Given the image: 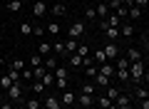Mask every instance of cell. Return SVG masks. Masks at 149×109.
<instances>
[{
    "instance_id": "1",
    "label": "cell",
    "mask_w": 149,
    "mask_h": 109,
    "mask_svg": "<svg viewBox=\"0 0 149 109\" xmlns=\"http://www.w3.org/2000/svg\"><path fill=\"white\" fill-rule=\"evenodd\" d=\"M102 52H104L107 62H114V60L122 55V50H119V42H107V45L102 47Z\"/></svg>"
},
{
    "instance_id": "2",
    "label": "cell",
    "mask_w": 149,
    "mask_h": 109,
    "mask_svg": "<svg viewBox=\"0 0 149 109\" xmlns=\"http://www.w3.org/2000/svg\"><path fill=\"white\" fill-rule=\"evenodd\" d=\"M82 35H85V22L82 20H72V25H70V30H67V37L70 40H80Z\"/></svg>"
},
{
    "instance_id": "3",
    "label": "cell",
    "mask_w": 149,
    "mask_h": 109,
    "mask_svg": "<svg viewBox=\"0 0 149 109\" xmlns=\"http://www.w3.org/2000/svg\"><path fill=\"white\" fill-rule=\"evenodd\" d=\"M60 104H62L65 109L74 107V104H77V92H70V89H65V92H62V97H60Z\"/></svg>"
},
{
    "instance_id": "4",
    "label": "cell",
    "mask_w": 149,
    "mask_h": 109,
    "mask_svg": "<svg viewBox=\"0 0 149 109\" xmlns=\"http://www.w3.org/2000/svg\"><path fill=\"white\" fill-rule=\"evenodd\" d=\"M47 3H45V0H35V3H32V17H45L47 15Z\"/></svg>"
},
{
    "instance_id": "5",
    "label": "cell",
    "mask_w": 149,
    "mask_h": 109,
    "mask_svg": "<svg viewBox=\"0 0 149 109\" xmlns=\"http://www.w3.org/2000/svg\"><path fill=\"white\" fill-rule=\"evenodd\" d=\"M137 35V27H134V22L124 20L122 25H119V37H134Z\"/></svg>"
},
{
    "instance_id": "6",
    "label": "cell",
    "mask_w": 149,
    "mask_h": 109,
    "mask_svg": "<svg viewBox=\"0 0 149 109\" xmlns=\"http://www.w3.org/2000/svg\"><path fill=\"white\" fill-rule=\"evenodd\" d=\"M114 107H117V109H132V97L124 94V92H119L117 99H114Z\"/></svg>"
},
{
    "instance_id": "7",
    "label": "cell",
    "mask_w": 149,
    "mask_h": 109,
    "mask_svg": "<svg viewBox=\"0 0 149 109\" xmlns=\"http://www.w3.org/2000/svg\"><path fill=\"white\" fill-rule=\"evenodd\" d=\"M122 55L129 60V62H137V60H144V55H142V50H139V47H127V50H124Z\"/></svg>"
},
{
    "instance_id": "8",
    "label": "cell",
    "mask_w": 149,
    "mask_h": 109,
    "mask_svg": "<svg viewBox=\"0 0 149 109\" xmlns=\"http://www.w3.org/2000/svg\"><path fill=\"white\" fill-rule=\"evenodd\" d=\"M47 15H52V17H62V15H67V5H65V3H55V5L47 10Z\"/></svg>"
},
{
    "instance_id": "9",
    "label": "cell",
    "mask_w": 149,
    "mask_h": 109,
    "mask_svg": "<svg viewBox=\"0 0 149 109\" xmlns=\"http://www.w3.org/2000/svg\"><path fill=\"white\" fill-rule=\"evenodd\" d=\"M25 89H30L32 94H42L47 87H45V84L40 82V79H32V82H27V84H25Z\"/></svg>"
},
{
    "instance_id": "10",
    "label": "cell",
    "mask_w": 149,
    "mask_h": 109,
    "mask_svg": "<svg viewBox=\"0 0 149 109\" xmlns=\"http://www.w3.org/2000/svg\"><path fill=\"white\" fill-rule=\"evenodd\" d=\"M132 97L137 99V102H139V99H147V97H149V89H147V84H137V87L132 89Z\"/></svg>"
},
{
    "instance_id": "11",
    "label": "cell",
    "mask_w": 149,
    "mask_h": 109,
    "mask_svg": "<svg viewBox=\"0 0 149 109\" xmlns=\"http://www.w3.org/2000/svg\"><path fill=\"white\" fill-rule=\"evenodd\" d=\"M77 104H80L82 109H90L92 104H95V97H90V94H80V92H77Z\"/></svg>"
},
{
    "instance_id": "12",
    "label": "cell",
    "mask_w": 149,
    "mask_h": 109,
    "mask_svg": "<svg viewBox=\"0 0 149 109\" xmlns=\"http://www.w3.org/2000/svg\"><path fill=\"white\" fill-rule=\"evenodd\" d=\"M42 67L47 69V72H55V69L60 67V65H57V57H55V55H47V57L42 60Z\"/></svg>"
},
{
    "instance_id": "13",
    "label": "cell",
    "mask_w": 149,
    "mask_h": 109,
    "mask_svg": "<svg viewBox=\"0 0 149 109\" xmlns=\"http://www.w3.org/2000/svg\"><path fill=\"white\" fill-rule=\"evenodd\" d=\"M122 92V87H119V84H109V87H104V97L107 99H112V102H114V99H117V94Z\"/></svg>"
},
{
    "instance_id": "14",
    "label": "cell",
    "mask_w": 149,
    "mask_h": 109,
    "mask_svg": "<svg viewBox=\"0 0 149 109\" xmlns=\"http://www.w3.org/2000/svg\"><path fill=\"white\" fill-rule=\"evenodd\" d=\"M90 57H92V62H95L97 67L107 62V57H104V52H102V47H100V50H95V52H90Z\"/></svg>"
},
{
    "instance_id": "15",
    "label": "cell",
    "mask_w": 149,
    "mask_h": 109,
    "mask_svg": "<svg viewBox=\"0 0 149 109\" xmlns=\"http://www.w3.org/2000/svg\"><path fill=\"white\" fill-rule=\"evenodd\" d=\"M144 17V10H139V8H127V20H142Z\"/></svg>"
},
{
    "instance_id": "16",
    "label": "cell",
    "mask_w": 149,
    "mask_h": 109,
    "mask_svg": "<svg viewBox=\"0 0 149 109\" xmlns=\"http://www.w3.org/2000/svg\"><path fill=\"white\" fill-rule=\"evenodd\" d=\"M102 32L107 35V40H109V42H117L119 40V27H104Z\"/></svg>"
},
{
    "instance_id": "17",
    "label": "cell",
    "mask_w": 149,
    "mask_h": 109,
    "mask_svg": "<svg viewBox=\"0 0 149 109\" xmlns=\"http://www.w3.org/2000/svg\"><path fill=\"white\" fill-rule=\"evenodd\" d=\"M95 12H97V17H100V20L109 15V10H107V3H104V0H100V3L95 5Z\"/></svg>"
},
{
    "instance_id": "18",
    "label": "cell",
    "mask_w": 149,
    "mask_h": 109,
    "mask_svg": "<svg viewBox=\"0 0 149 109\" xmlns=\"http://www.w3.org/2000/svg\"><path fill=\"white\" fill-rule=\"evenodd\" d=\"M27 65H30V69L32 67H40V65H42V55H40V52H32L30 57H27Z\"/></svg>"
},
{
    "instance_id": "19",
    "label": "cell",
    "mask_w": 149,
    "mask_h": 109,
    "mask_svg": "<svg viewBox=\"0 0 149 109\" xmlns=\"http://www.w3.org/2000/svg\"><path fill=\"white\" fill-rule=\"evenodd\" d=\"M60 32H62V25L57 20H50L47 22V35H60Z\"/></svg>"
},
{
    "instance_id": "20",
    "label": "cell",
    "mask_w": 149,
    "mask_h": 109,
    "mask_svg": "<svg viewBox=\"0 0 149 109\" xmlns=\"http://www.w3.org/2000/svg\"><path fill=\"white\" fill-rule=\"evenodd\" d=\"M67 87H70V77H55V89L65 92Z\"/></svg>"
},
{
    "instance_id": "21",
    "label": "cell",
    "mask_w": 149,
    "mask_h": 109,
    "mask_svg": "<svg viewBox=\"0 0 149 109\" xmlns=\"http://www.w3.org/2000/svg\"><path fill=\"white\" fill-rule=\"evenodd\" d=\"M25 109H42V102H40V99L37 97H30V99H25Z\"/></svg>"
},
{
    "instance_id": "22",
    "label": "cell",
    "mask_w": 149,
    "mask_h": 109,
    "mask_svg": "<svg viewBox=\"0 0 149 109\" xmlns=\"http://www.w3.org/2000/svg\"><path fill=\"white\" fill-rule=\"evenodd\" d=\"M67 65H70V69L82 67V57H80V55H67Z\"/></svg>"
},
{
    "instance_id": "23",
    "label": "cell",
    "mask_w": 149,
    "mask_h": 109,
    "mask_svg": "<svg viewBox=\"0 0 149 109\" xmlns=\"http://www.w3.org/2000/svg\"><path fill=\"white\" fill-rule=\"evenodd\" d=\"M114 77L122 84H129V69H114Z\"/></svg>"
},
{
    "instance_id": "24",
    "label": "cell",
    "mask_w": 149,
    "mask_h": 109,
    "mask_svg": "<svg viewBox=\"0 0 149 109\" xmlns=\"http://www.w3.org/2000/svg\"><path fill=\"white\" fill-rule=\"evenodd\" d=\"M8 69H15V72H22V69H25V60H22V57H15V60L10 62V67H8Z\"/></svg>"
},
{
    "instance_id": "25",
    "label": "cell",
    "mask_w": 149,
    "mask_h": 109,
    "mask_svg": "<svg viewBox=\"0 0 149 109\" xmlns=\"http://www.w3.org/2000/svg\"><path fill=\"white\" fill-rule=\"evenodd\" d=\"M95 92H97L95 82H85V84H82V89H80V94H90V97H95Z\"/></svg>"
},
{
    "instance_id": "26",
    "label": "cell",
    "mask_w": 149,
    "mask_h": 109,
    "mask_svg": "<svg viewBox=\"0 0 149 109\" xmlns=\"http://www.w3.org/2000/svg\"><path fill=\"white\" fill-rule=\"evenodd\" d=\"M95 104H100V109H107L112 104V99H107L104 94H95Z\"/></svg>"
},
{
    "instance_id": "27",
    "label": "cell",
    "mask_w": 149,
    "mask_h": 109,
    "mask_svg": "<svg viewBox=\"0 0 149 109\" xmlns=\"http://www.w3.org/2000/svg\"><path fill=\"white\" fill-rule=\"evenodd\" d=\"M60 104V97H55V94H50V97H45V107L42 109H55Z\"/></svg>"
},
{
    "instance_id": "28",
    "label": "cell",
    "mask_w": 149,
    "mask_h": 109,
    "mask_svg": "<svg viewBox=\"0 0 149 109\" xmlns=\"http://www.w3.org/2000/svg\"><path fill=\"white\" fill-rule=\"evenodd\" d=\"M90 45H87V42H82V45H77V50H74V55H80V57H87V55H90Z\"/></svg>"
},
{
    "instance_id": "29",
    "label": "cell",
    "mask_w": 149,
    "mask_h": 109,
    "mask_svg": "<svg viewBox=\"0 0 149 109\" xmlns=\"http://www.w3.org/2000/svg\"><path fill=\"white\" fill-rule=\"evenodd\" d=\"M22 5H25L22 0H10V3H8V10H10V12H20Z\"/></svg>"
},
{
    "instance_id": "30",
    "label": "cell",
    "mask_w": 149,
    "mask_h": 109,
    "mask_svg": "<svg viewBox=\"0 0 149 109\" xmlns=\"http://www.w3.org/2000/svg\"><path fill=\"white\" fill-rule=\"evenodd\" d=\"M77 45H80L77 40H70V37H67V42H65V52H67V55H74V50H77Z\"/></svg>"
},
{
    "instance_id": "31",
    "label": "cell",
    "mask_w": 149,
    "mask_h": 109,
    "mask_svg": "<svg viewBox=\"0 0 149 109\" xmlns=\"http://www.w3.org/2000/svg\"><path fill=\"white\" fill-rule=\"evenodd\" d=\"M40 82H42L47 89H50V87H55V74H52V72H45V77L40 79Z\"/></svg>"
},
{
    "instance_id": "32",
    "label": "cell",
    "mask_w": 149,
    "mask_h": 109,
    "mask_svg": "<svg viewBox=\"0 0 149 109\" xmlns=\"http://www.w3.org/2000/svg\"><path fill=\"white\" fill-rule=\"evenodd\" d=\"M37 52H40V55H50V52H52V45H50V42H40V47H37Z\"/></svg>"
},
{
    "instance_id": "33",
    "label": "cell",
    "mask_w": 149,
    "mask_h": 109,
    "mask_svg": "<svg viewBox=\"0 0 149 109\" xmlns=\"http://www.w3.org/2000/svg\"><path fill=\"white\" fill-rule=\"evenodd\" d=\"M45 72H47V69H45L42 65H40V67H32V79H42Z\"/></svg>"
},
{
    "instance_id": "34",
    "label": "cell",
    "mask_w": 149,
    "mask_h": 109,
    "mask_svg": "<svg viewBox=\"0 0 149 109\" xmlns=\"http://www.w3.org/2000/svg\"><path fill=\"white\" fill-rule=\"evenodd\" d=\"M20 79H22V82H32V69L30 67H25V69H22V72H20Z\"/></svg>"
},
{
    "instance_id": "35",
    "label": "cell",
    "mask_w": 149,
    "mask_h": 109,
    "mask_svg": "<svg viewBox=\"0 0 149 109\" xmlns=\"http://www.w3.org/2000/svg\"><path fill=\"white\" fill-rule=\"evenodd\" d=\"M117 8H122V0H107V10L109 12H114Z\"/></svg>"
},
{
    "instance_id": "36",
    "label": "cell",
    "mask_w": 149,
    "mask_h": 109,
    "mask_svg": "<svg viewBox=\"0 0 149 109\" xmlns=\"http://www.w3.org/2000/svg\"><path fill=\"white\" fill-rule=\"evenodd\" d=\"M10 84H13V79H10V74H3V77H0V87H3V89H8V87H10Z\"/></svg>"
},
{
    "instance_id": "37",
    "label": "cell",
    "mask_w": 149,
    "mask_h": 109,
    "mask_svg": "<svg viewBox=\"0 0 149 109\" xmlns=\"http://www.w3.org/2000/svg\"><path fill=\"white\" fill-rule=\"evenodd\" d=\"M52 52H55V55H67V52H65V42H55Z\"/></svg>"
},
{
    "instance_id": "38",
    "label": "cell",
    "mask_w": 149,
    "mask_h": 109,
    "mask_svg": "<svg viewBox=\"0 0 149 109\" xmlns=\"http://www.w3.org/2000/svg\"><path fill=\"white\" fill-rule=\"evenodd\" d=\"M20 32L22 35H32V22H20Z\"/></svg>"
},
{
    "instance_id": "39",
    "label": "cell",
    "mask_w": 149,
    "mask_h": 109,
    "mask_svg": "<svg viewBox=\"0 0 149 109\" xmlns=\"http://www.w3.org/2000/svg\"><path fill=\"white\" fill-rule=\"evenodd\" d=\"M52 74H55V77H70V69L67 67H57Z\"/></svg>"
},
{
    "instance_id": "40",
    "label": "cell",
    "mask_w": 149,
    "mask_h": 109,
    "mask_svg": "<svg viewBox=\"0 0 149 109\" xmlns=\"http://www.w3.org/2000/svg\"><path fill=\"white\" fill-rule=\"evenodd\" d=\"M85 20H97V12H95V8H87V10H85Z\"/></svg>"
},
{
    "instance_id": "41",
    "label": "cell",
    "mask_w": 149,
    "mask_h": 109,
    "mask_svg": "<svg viewBox=\"0 0 149 109\" xmlns=\"http://www.w3.org/2000/svg\"><path fill=\"white\" fill-rule=\"evenodd\" d=\"M97 74V65H90V67H85V77H95Z\"/></svg>"
},
{
    "instance_id": "42",
    "label": "cell",
    "mask_w": 149,
    "mask_h": 109,
    "mask_svg": "<svg viewBox=\"0 0 149 109\" xmlns=\"http://www.w3.org/2000/svg\"><path fill=\"white\" fill-rule=\"evenodd\" d=\"M132 3H134V8H139V10L147 12V3H149V0H132Z\"/></svg>"
},
{
    "instance_id": "43",
    "label": "cell",
    "mask_w": 149,
    "mask_h": 109,
    "mask_svg": "<svg viewBox=\"0 0 149 109\" xmlns=\"http://www.w3.org/2000/svg\"><path fill=\"white\" fill-rule=\"evenodd\" d=\"M32 35H35V37H42V35H45V27H40V25H32Z\"/></svg>"
},
{
    "instance_id": "44",
    "label": "cell",
    "mask_w": 149,
    "mask_h": 109,
    "mask_svg": "<svg viewBox=\"0 0 149 109\" xmlns=\"http://www.w3.org/2000/svg\"><path fill=\"white\" fill-rule=\"evenodd\" d=\"M8 74H10L13 82H22V79H20V72H15V69H8Z\"/></svg>"
},
{
    "instance_id": "45",
    "label": "cell",
    "mask_w": 149,
    "mask_h": 109,
    "mask_svg": "<svg viewBox=\"0 0 149 109\" xmlns=\"http://www.w3.org/2000/svg\"><path fill=\"white\" fill-rule=\"evenodd\" d=\"M139 109H149V97L147 99H139Z\"/></svg>"
},
{
    "instance_id": "46",
    "label": "cell",
    "mask_w": 149,
    "mask_h": 109,
    "mask_svg": "<svg viewBox=\"0 0 149 109\" xmlns=\"http://www.w3.org/2000/svg\"><path fill=\"white\" fill-rule=\"evenodd\" d=\"M0 109H13V102H10V99H5V102L0 104Z\"/></svg>"
},
{
    "instance_id": "47",
    "label": "cell",
    "mask_w": 149,
    "mask_h": 109,
    "mask_svg": "<svg viewBox=\"0 0 149 109\" xmlns=\"http://www.w3.org/2000/svg\"><path fill=\"white\" fill-rule=\"evenodd\" d=\"M13 109H25V104H20V102H17V104H13Z\"/></svg>"
},
{
    "instance_id": "48",
    "label": "cell",
    "mask_w": 149,
    "mask_h": 109,
    "mask_svg": "<svg viewBox=\"0 0 149 109\" xmlns=\"http://www.w3.org/2000/svg\"><path fill=\"white\" fill-rule=\"evenodd\" d=\"M0 67H5V57L3 55H0Z\"/></svg>"
},
{
    "instance_id": "49",
    "label": "cell",
    "mask_w": 149,
    "mask_h": 109,
    "mask_svg": "<svg viewBox=\"0 0 149 109\" xmlns=\"http://www.w3.org/2000/svg\"><path fill=\"white\" fill-rule=\"evenodd\" d=\"M55 109H65V107H62V104H57V107H55Z\"/></svg>"
},
{
    "instance_id": "50",
    "label": "cell",
    "mask_w": 149,
    "mask_h": 109,
    "mask_svg": "<svg viewBox=\"0 0 149 109\" xmlns=\"http://www.w3.org/2000/svg\"><path fill=\"white\" fill-rule=\"evenodd\" d=\"M8 3H10V0H5V5H8Z\"/></svg>"
},
{
    "instance_id": "51",
    "label": "cell",
    "mask_w": 149,
    "mask_h": 109,
    "mask_svg": "<svg viewBox=\"0 0 149 109\" xmlns=\"http://www.w3.org/2000/svg\"><path fill=\"white\" fill-rule=\"evenodd\" d=\"M22 3H27V0H22Z\"/></svg>"
},
{
    "instance_id": "52",
    "label": "cell",
    "mask_w": 149,
    "mask_h": 109,
    "mask_svg": "<svg viewBox=\"0 0 149 109\" xmlns=\"http://www.w3.org/2000/svg\"><path fill=\"white\" fill-rule=\"evenodd\" d=\"M104 3H107V0H104Z\"/></svg>"
},
{
    "instance_id": "53",
    "label": "cell",
    "mask_w": 149,
    "mask_h": 109,
    "mask_svg": "<svg viewBox=\"0 0 149 109\" xmlns=\"http://www.w3.org/2000/svg\"><path fill=\"white\" fill-rule=\"evenodd\" d=\"M132 109H134V107H132Z\"/></svg>"
}]
</instances>
